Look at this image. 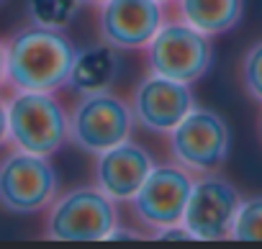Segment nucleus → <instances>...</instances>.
<instances>
[{"label": "nucleus", "instance_id": "obj_21", "mask_svg": "<svg viewBox=\"0 0 262 249\" xmlns=\"http://www.w3.org/2000/svg\"><path fill=\"white\" fill-rule=\"evenodd\" d=\"M259 137H262V118H259Z\"/></svg>", "mask_w": 262, "mask_h": 249}, {"label": "nucleus", "instance_id": "obj_13", "mask_svg": "<svg viewBox=\"0 0 262 249\" xmlns=\"http://www.w3.org/2000/svg\"><path fill=\"white\" fill-rule=\"evenodd\" d=\"M116 52L118 49H113L105 41L77 49L70 77H67V87L75 93H93V90L111 87L121 72V57Z\"/></svg>", "mask_w": 262, "mask_h": 249}, {"label": "nucleus", "instance_id": "obj_8", "mask_svg": "<svg viewBox=\"0 0 262 249\" xmlns=\"http://www.w3.org/2000/svg\"><path fill=\"white\" fill-rule=\"evenodd\" d=\"M239 203L242 195L226 177L203 172L201 180H193L180 223L190 231L193 239H229Z\"/></svg>", "mask_w": 262, "mask_h": 249}, {"label": "nucleus", "instance_id": "obj_22", "mask_svg": "<svg viewBox=\"0 0 262 249\" xmlns=\"http://www.w3.org/2000/svg\"><path fill=\"white\" fill-rule=\"evenodd\" d=\"M160 3H170V0H160Z\"/></svg>", "mask_w": 262, "mask_h": 249}, {"label": "nucleus", "instance_id": "obj_1", "mask_svg": "<svg viewBox=\"0 0 262 249\" xmlns=\"http://www.w3.org/2000/svg\"><path fill=\"white\" fill-rule=\"evenodd\" d=\"M3 47L6 77L16 90L54 93L67 85L77 49L62 29L31 24L18 29Z\"/></svg>", "mask_w": 262, "mask_h": 249}, {"label": "nucleus", "instance_id": "obj_11", "mask_svg": "<svg viewBox=\"0 0 262 249\" xmlns=\"http://www.w3.org/2000/svg\"><path fill=\"white\" fill-rule=\"evenodd\" d=\"M162 26L160 0H105L98 13V31L113 49H142Z\"/></svg>", "mask_w": 262, "mask_h": 249}, {"label": "nucleus", "instance_id": "obj_16", "mask_svg": "<svg viewBox=\"0 0 262 249\" xmlns=\"http://www.w3.org/2000/svg\"><path fill=\"white\" fill-rule=\"evenodd\" d=\"M236 241H262V193L242 198L236 216H234V226H231V236Z\"/></svg>", "mask_w": 262, "mask_h": 249}, {"label": "nucleus", "instance_id": "obj_12", "mask_svg": "<svg viewBox=\"0 0 262 249\" xmlns=\"http://www.w3.org/2000/svg\"><path fill=\"white\" fill-rule=\"evenodd\" d=\"M152 167V154L142 144L123 139L95 154V188L103 190L111 200H131V195L142 188Z\"/></svg>", "mask_w": 262, "mask_h": 249}, {"label": "nucleus", "instance_id": "obj_17", "mask_svg": "<svg viewBox=\"0 0 262 249\" xmlns=\"http://www.w3.org/2000/svg\"><path fill=\"white\" fill-rule=\"evenodd\" d=\"M239 75H242V85H244L247 95L252 100H259L262 103V41L252 44L244 52Z\"/></svg>", "mask_w": 262, "mask_h": 249}, {"label": "nucleus", "instance_id": "obj_15", "mask_svg": "<svg viewBox=\"0 0 262 249\" xmlns=\"http://www.w3.org/2000/svg\"><path fill=\"white\" fill-rule=\"evenodd\" d=\"M80 11V0H26L31 24L47 29H67Z\"/></svg>", "mask_w": 262, "mask_h": 249}, {"label": "nucleus", "instance_id": "obj_10", "mask_svg": "<svg viewBox=\"0 0 262 249\" xmlns=\"http://www.w3.org/2000/svg\"><path fill=\"white\" fill-rule=\"evenodd\" d=\"M193 108V93L188 82L170 80L162 75H147L131 93V113L142 129L167 134Z\"/></svg>", "mask_w": 262, "mask_h": 249}, {"label": "nucleus", "instance_id": "obj_7", "mask_svg": "<svg viewBox=\"0 0 262 249\" xmlns=\"http://www.w3.org/2000/svg\"><path fill=\"white\" fill-rule=\"evenodd\" d=\"M57 198L52 162L31 152H11L0 162V206L11 213H39Z\"/></svg>", "mask_w": 262, "mask_h": 249}, {"label": "nucleus", "instance_id": "obj_18", "mask_svg": "<svg viewBox=\"0 0 262 249\" xmlns=\"http://www.w3.org/2000/svg\"><path fill=\"white\" fill-rule=\"evenodd\" d=\"M8 139V105L0 100V144Z\"/></svg>", "mask_w": 262, "mask_h": 249}, {"label": "nucleus", "instance_id": "obj_14", "mask_svg": "<svg viewBox=\"0 0 262 249\" xmlns=\"http://www.w3.org/2000/svg\"><path fill=\"white\" fill-rule=\"evenodd\" d=\"M180 18L206 36L231 31L244 13V0H178Z\"/></svg>", "mask_w": 262, "mask_h": 249}, {"label": "nucleus", "instance_id": "obj_4", "mask_svg": "<svg viewBox=\"0 0 262 249\" xmlns=\"http://www.w3.org/2000/svg\"><path fill=\"white\" fill-rule=\"evenodd\" d=\"M231 147V131L226 121L208 108H190L175 129L167 131L170 157L193 172H216Z\"/></svg>", "mask_w": 262, "mask_h": 249}, {"label": "nucleus", "instance_id": "obj_9", "mask_svg": "<svg viewBox=\"0 0 262 249\" xmlns=\"http://www.w3.org/2000/svg\"><path fill=\"white\" fill-rule=\"evenodd\" d=\"M193 188L190 170L175 165H160L152 167L142 188L131 195V208H134L137 218L147 223L152 231L162 226H172L183 221L185 203Z\"/></svg>", "mask_w": 262, "mask_h": 249}, {"label": "nucleus", "instance_id": "obj_6", "mask_svg": "<svg viewBox=\"0 0 262 249\" xmlns=\"http://www.w3.org/2000/svg\"><path fill=\"white\" fill-rule=\"evenodd\" d=\"M213 62V47L206 34L195 31L185 21L165 24L147 44V64L155 75L195 82L208 72Z\"/></svg>", "mask_w": 262, "mask_h": 249}, {"label": "nucleus", "instance_id": "obj_20", "mask_svg": "<svg viewBox=\"0 0 262 249\" xmlns=\"http://www.w3.org/2000/svg\"><path fill=\"white\" fill-rule=\"evenodd\" d=\"M80 3H88V6H100V3H105V0H80Z\"/></svg>", "mask_w": 262, "mask_h": 249}, {"label": "nucleus", "instance_id": "obj_2", "mask_svg": "<svg viewBox=\"0 0 262 249\" xmlns=\"http://www.w3.org/2000/svg\"><path fill=\"white\" fill-rule=\"evenodd\" d=\"M8 139L21 152L49 157L67 139V110L52 93L18 90L8 103Z\"/></svg>", "mask_w": 262, "mask_h": 249}, {"label": "nucleus", "instance_id": "obj_5", "mask_svg": "<svg viewBox=\"0 0 262 249\" xmlns=\"http://www.w3.org/2000/svg\"><path fill=\"white\" fill-rule=\"evenodd\" d=\"M118 226L113 200L98 188H75L62 198H54L47 213V239L64 241H95L108 239Z\"/></svg>", "mask_w": 262, "mask_h": 249}, {"label": "nucleus", "instance_id": "obj_19", "mask_svg": "<svg viewBox=\"0 0 262 249\" xmlns=\"http://www.w3.org/2000/svg\"><path fill=\"white\" fill-rule=\"evenodd\" d=\"M3 77H6V47L0 44V82H3Z\"/></svg>", "mask_w": 262, "mask_h": 249}, {"label": "nucleus", "instance_id": "obj_3", "mask_svg": "<svg viewBox=\"0 0 262 249\" xmlns=\"http://www.w3.org/2000/svg\"><path fill=\"white\" fill-rule=\"evenodd\" d=\"M134 113L131 105L105 90L77 93L72 110L67 113V137L82 152L98 154L123 139H128Z\"/></svg>", "mask_w": 262, "mask_h": 249}]
</instances>
